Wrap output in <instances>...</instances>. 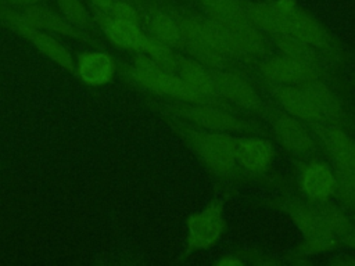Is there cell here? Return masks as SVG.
<instances>
[{
	"label": "cell",
	"instance_id": "6da1fadb",
	"mask_svg": "<svg viewBox=\"0 0 355 266\" xmlns=\"http://www.w3.org/2000/svg\"><path fill=\"white\" fill-rule=\"evenodd\" d=\"M128 76L139 86L159 96L176 98L183 103L214 104V100L197 91L176 73L159 68L146 54H139L135 58L133 65L128 71Z\"/></svg>",
	"mask_w": 355,
	"mask_h": 266
},
{
	"label": "cell",
	"instance_id": "7a4b0ae2",
	"mask_svg": "<svg viewBox=\"0 0 355 266\" xmlns=\"http://www.w3.org/2000/svg\"><path fill=\"white\" fill-rule=\"evenodd\" d=\"M190 143L204 163L218 175H230L237 163L236 141L227 132L187 129Z\"/></svg>",
	"mask_w": 355,
	"mask_h": 266
},
{
	"label": "cell",
	"instance_id": "3957f363",
	"mask_svg": "<svg viewBox=\"0 0 355 266\" xmlns=\"http://www.w3.org/2000/svg\"><path fill=\"white\" fill-rule=\"evenodd\" d=\"M0 21H3L4 25L15 30L22 37H25L42 54L57 62L61 68L67 69L68 72H75V61L71 53L50 33L25 21L22 14L6 7H0Z\"/></svg>",
	"mask_w": 355,
	"mask_h": 266
},
{
	"label": "cell",
	"instance_id": "277c9868",
	"mask_svg": "<svg viewBox=\"0 0 355 266\" xmlns=\"http://www.w3.org/2000/svg\"><path fill=\"white\" fill-rule=\"evenodd\" d=\"M282 208L288 213L294 224L306 238V245L311 252L326 251L337 244L338 237L326 224L313 205H308L295 200H286Z\"/></svg>",
	"mask_w": 355,
	"mask_h": 266
},
{
	"label": "cell",
	"instance_id": "5b68a950",
	"mask_svg": "<svg viewBox=\"0 0 355 266\" xmlns=\"http://www.w3.org/2000/svg\"><path fill=\"white\" fill-rule=\"evenodd\" d=\"M209 22L222 39L229 58L258 55L265 51V42L259 29L248 21L223 22L209 18Z\"/></svg>",
	"mask_w": 355,
	"mask_h": 266
},
{
	"label": "cell",
	"instance_id": "8992f818",
	"mask_svg": "<svg viewBox=\"0 0 355 266\" xmlns=\"http://www.w3.org/2000/svg\"><path fill=\"white\" fill-rule=\"evenodd\" d=\"M226 222L220 201H212L202 211L194 212L187 219V245L190 249H208L214 247L223 230Z\"/></svg>",
	"mask_w": 355,
	"mask_h": 266
},
{
	"label": "cell",
	"instance_id": "52a82bcc",
	"mask_svg": "<svg viewBox=\"0 0 355 266\" xmlns=\"http://www.w3.org/2000/svg\"><path fill=\"white\" fill-rule=\"evenodd\" d=\"M282 35L280 36H290L297 40L305 42L315 48H329V37L326 32L320 28V25L312 19L305 12L297 10L291 3L280 1L275 4Z\"/></svg>",
	"mask_w": 355,
	"mask_h": 266
},
{
	"label": "cell",
	"instance_id": "ba28073f",
	"mask_svg": "<svg viewBox=\"0 0 355 266\" xmlns=\"http://www.w3.org/2000/svg\"><path fill=\"white\" fill-rule=\"evenodd\" d=\"M179 26L183 33V50H186L196 61L212 69H222L229 57L219 51L207 36L200 19L179 18Z\"/></svg>",
	"mask_w": 355,
	"mask_h": 266
},
{
	"label": "cell",
	"instance_id": "9c48e42d",
	"mask_svg": "<svg viewBox=\"0 0 355 266\" xmlns=\"http://www.w3.org/2000/svg\"><path fill=\"white\" fill-rule=\"evenodd\" d=\"M172 111L180 118L191 123L214 130V132H239L245 129V125L230 112L214 107L212 104H193L179 101L173 104Z\"/></svg>",
	"mask_w": 355,
	"mask_h": 266
},
{
	"label": "cell",
	"instance_id": "30bf717a",
	"mask_svg": "<svg viewBox=\"0 0 355 266\" xmlns=\"http://www.w3.org/2000/svg\"><path fill=\"white\" fill-rule=\"evenodd\" d=\"M309 126L331 155L333 162L355 173V141L336 125L312 122Z\"/></svg>",
	"mask_w": 355,
	"mask_h": 266
},
{
	"label": "cell",
	"instance_id": "8fae6325",
	"mask_svg": "<svg viewBox=\"0 0 355 266\" xmlns=\"http://www.w3.org/2000/svg\"><path fill=\"white\" fill-rule=\"evenodd\" d=\"M261 72L266 80L275 85L302 86L318 78V71L287 57L279 55L261 64Z\"/></svg>",
	"mask_w": 355,
	"mask_h": 266
},
{
	"label": "cell",
	"instance_id": "7c38bea8",
	"mask_svg": "<svg viewBox=\"0 0 355 266\" xmlns=\"http://www.w3.org/2000/svg\"><path fill=\"white\" fill-rule=\"evenodd\" d=\"M270 89H273V96L288 115L306 123L324 122L315 104L301 86L270 83Z\"/></svg>",
	"mask_w": 355,
	"mask_h": 266
},
{
	"label": "cell",
	"instance_id": "4fadbf2b",
	"mask_svg": "<svg viewBox=\"0 0 355 266\" xmlns=\"http://www.w3.org/2000/svg\"><path fill=\"white\" fill-rule=\"evenodd\" d=\"M115 61L104 51H83L75 62V72L79 79L89 86L108 83L115 75Z\"/></svg>",
	"mask_w": 355,
	"mask_h": 266
},
{
	"label": "cell",
	"instance_id": "5bb4252c",
	"mask_svg": "<svg viewBox=\"0 0 355 266\" xmlns=\"http://www.w3.org/2000/svg\"><path fill=\"white\" fill-rule=\"evenodd\" d=\"M214 76L220 97H225L230 103H234L236 105L247 109L262 108V101L258 93L247 80L239 75L222 69H214Z\"/></svg>",
	"mask_w": 355,
	"mask_h": 266
},
{
	"label": "cell",
	"instance_id": "9a60e30c",
	"mask_svg": "<svg viewBox=\"0 0 355 266\" xmlns=\"http://www.w3.org/2000/svg\"><path fill=\"white\" fill-rule=\"evenodd\" d=\"M236 159L247 170L265 172L273 161L272 143L261 137H234Z\"/></svg>",
	"mask_w": 355,
	"mask_h": 266
},
{
	"label": "cell",
	"instance_id": "2e32d148",
	"mask_svg": "<svg viewBox=\"0 0 355 266\" xmlns=\"http://www.w3.org/2000/svg\"><path fill=\"white\" fill-rule=\"evenodd\" d=\"M301 188L313 202L327 201L336 193L334 172L323 162H311L305 165L301 173Z\"/></svg>",
	"mask_w": 355,
	"mask_h": 266
},
{
	"label": "cell",
	"instance_id": "e0dca14e",
	"mask_svg": "<svg viewBox=\"0 0 355 266\" xmlns=\"http://www.w3.org/2000/svg\"><path fill=\"white\" fill-rule=\"evenodd\" d=\"M273 132L277 141L291 152L306 154L315 148V141L302 121L291 115H279L273 121Z\"/></svg>",
	"mask_w": 355,
	"mask_h": 266
},
{
	"label": "cell",
	"instance_id": "ac0fdd59",
	"mask_svg": "<svg viewBox=\"0 0 355 266\" xmlns=\"http://www.w3.org/2000/svg\"><path fill=\"white\" fill-rule=\"evenodd\" d=\"M176 75L180 76L186 83L194 87L197 91L209 97L215 101V98L220 97L218 85L214 76V69L205 66L204 64L196 61L194 58H186L180 55Z\"/></svg>",
	"mask_w": 355,
	"mask_h": 266
},
{
	"label": "cell",
	"instance_id": "d6986e66",
	"mask_svg": "<svg viewBox=\"0 0 355 266\" xmlns=\"http://www.w3.org/2000/svg\"><path fill=\"white\" fill-rule=\"evenodd\" d=\"M301 87L306 91V94L315 104L316 109L319 111V114L322 115L324 122L336 125V123H341L344 121L345 114H344L340 100L323 82L318 80V78H316V79L302 85Z\"/></svg>",
	"mask_w": 355,
	"mask_h": 266
},
{
	"label": "cell",
	"instance_id": "ffe728a7",
	"mask_svg": "<svg viewBox=\"0 0 355 266\" xmlns=\"http://www.w3.org/2000/svg\"><path fill=\"white\" fill-rule=\"evenodd\" d=\"M22 17L31 25H33L42 30L64 35L68 37H79L80 36V32L75 25H72L62 15H60L43 6H36V4L28 6L25 8V11L22 12Z\"/></svg>",
	"mask_w": 355,
	"mask_h": 266
},
{
	"label": "cell",
	"instance_id": "44dd1931",
	"mask_svg": "<svg viewBox=\"0 0 355 266\" xmlns=\"http://www.w3.org/2000/svg\"><path fill=\"white\" fill-rule=\"evenodd\" d=\"M148 26H150L151 36L157 42L171 48H183L184 40H183L182 29L179 26L178 19L172 18L169 14H165L161 11L153 12L150 17Z\"/></svg>",
	"mask_w": 355,
	"mask_h": 266
},
{
	"label": "cell",
	"instance_id": "7402d4cb",
	"mask_svg": "<svg viewBox=\"0 0 355 266\" xmlns=\"http://www.w3.org/2000/svg\"><path fill=\"white\" fill-rule=\"evenodd\" d=\"M276 44L282 50L283 55H287L319 72V55L313 46L290 36H276Z\"/></svg>",
	"mask_w": 355,
	"mask_h": 266
},
{
	"label": "cell",
	"instance_id": "603a6c76",
	"mask_svg": "<svg viewBox=\"0 0 355 266\" xmlns=\"http://www.w3.org/2000/svg\"><path fill=\"white\" fill-rule=\"evenodd\" d=\"M244 10L248 22L257 29L275 36L282 35L280 21L275 4H247Z\"/></svg>",
	"mask_w": 355,
	"mask_h": 266
},
{
	"label": "cell",
	"instance_id": "cb8c5ba5",
	"mask_svg": "<svg viewBox=\"0 0 355 266\" xmlns=\"http://www.w3.org/2000/svg\"><path fill=\"white\" fill-rule=\"evenodd\" d=\"M209 17L223 22L248 21L244 6L237 0H200Z\"/></svg>",
	"mask_w": 355,
	"mask_h": 266
},
{
	"label": "cell",
	"instance_id": "d4e9b609",
	"mask_svg": "<svg viewBox=\"0 0 355 266\" xmlns=\"http://www.w3.org/2000/svg\"><path fill=\"white\" fill-rule=\"evenodd\" d=\"M313 206L318 209L326 224L333 230L337 237H343L352 230L349 220L334 205L326 204V201H319Z\"/></svg>",
	"mask_w": 355,
	"mask_h": 266
},
{
	"label": "cell",
	"instance_id": "484cf974",
	"mask_svg": "<svg viewBox=\"0 0 355 266\" xmlns=\"http://www.w3.org/2000/svg\"><path fill=\"white\" fill-rule=\"evenodd\" d=\"M61 15L76 28H87L90 24V14L80 0H57Z\"/></svg>",
	"mask_w": 355,
	"mask_h": 266
},
{
	"label": "cell",
	"instance_id": "4316f807",
	"mask_svg": "<svg viewBox=\"0 0 355 266\" xmlns=\"http://www.w3.org/2000/svg\"><path fill=\"white\" fill-rule=\"evenodd\" d=\"M333 172L337 183L336 193L347 204H355V173L340 166L338 163H334Z\"/></svg>",
	"mask_w": 355,
	"mask_h": 266
},
{
	"label": "cell",
	"instance_id": "83f0119b",
	"mask_svg": "<svg viewBox=\"0 0 355 266\" xmlns=\"http://www.w3.org/2000/svg\"><path fill=\"white\" fill-rule=\"evenodd\" d=\"M108 14H111L112 17L118 18V19H122V21H126V22H130V24H136V25H140V18H139V14L137 11L126 1H121V0H115V3L112 4L111 10L107 11Z\"/></svg>",
	"mask_w": 355,
	"mask_h": 266
},
{
	"label": "cell",
	"instance_id": "f1b7e54d",
	"mask_svg": "<svg viewBox=\"0 0 355 266\" xmlns=\"http://www.w3.org/2000/svg\"><path fill=\"white\" fill-rule=\"evenodd\" d=\"M90 3L94 6V8L103 10V11H110L115 0H90Z\"/></svg>",
	"mask_w": 355,
	"mask_h": 266
},
{
	"label": "cell",
	"instance_id": "f546056e",
	"mask_svg": "<svg viewBox=\"0 0 355 266\" xmlns=\"http://www.w3.org/2000/svg\"><path fill=\"white\" fill-rule=\"evenodd\" d=\"M347 245H349V247H354L355 248V231L354 230H351V231H348L347 234H344L343 237H340Z\"/></svg>",
	"mask_w": 355,
	"mask_h": 266
},
{
	"label": "cell",
	"instance_id": "4dcf8cb0",
	"mask_svg": "<svg viewBox=\"0 0 355 266\" xmlns=\"http://www.w3.org/2000/svg\"><path fill=\"white\" fill-rule=\"evenodd\" d=\"M6 1L10 3V4H14V6H25V7H28V6L36 4V3H39L42 0H6Z\"/></svg>",
	"mask_w": 355,
	"mask_h": 266
},
{
	"label": "cell",
	"instance_id": "1f68e13d",
	"mask_svg": "<svg viewBox=\"0 0 355 266\" xmlns=\"http://www.w3.org/2000/svg\"><path fill=\"white\" fill-rule=\"evenodd\" d=\"M218 263H219V265H237V263H240V262H239V259H234V260H232V259H223V260H219Z\"/></svg>",
	"mask_w": 355,
	"mask_h": 266
},
{
	"label": "cell",
	"instance_id": "d6a6232c",
	"mask_svg": "<svg viewBox=\"0 0 355 266\" xmlns=\"http://www.w3.org/2000/svg\"><path fill=\"white\" fill-rule=\"evenodd\" d=\"M354 218H355V216H354Z\"/></svg>",
	"mask_w": 355,
	"mask_h": 266
}]
</instances>
